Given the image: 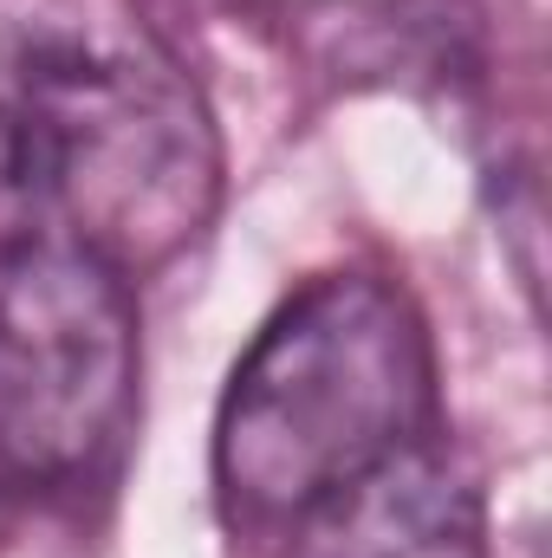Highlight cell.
<instances>
[{
	"label": "cell",
	"mask_w": 552,
	"mask_h": 558,
	"mask_svg": "<svg viewBox=\"0 0 552 558\" xmlns=\"http://www.w3.org/2000/svg\"><path fill=\"white\" fill-rule=\"evenodd\" d=\"M131 390V274L65 228L0 247V468L26 487L85 474L118 441Z\"/></svg>",
	"instance_id": "3957f363"
},
{
	"label": "cell",
	"mask_w": 552,
	"mask_h": 558,
	"mask_svg": "<svg viewBox=\"0 0 552 558\" xmlns=\"http://www.w3.org/2000/svg\"><path fill=\"white\" fill-rule=\"evenodd\" d=\"M52 215L118 274L176 260L215 215L221 149L189 72L111 0H72L20 39L13 98Z\"/></svg>",
	"instance_id": "6da1fadb"
},
{
	"label": "cell",
	"mask_w": 552,
	"mask_h": 558,
	"mask_svg": "<svg viewBox=\"0 0 552 558\" xmlns=\"http://www.w3.org/2000/svg\"><path fill=\"white\" fill-rule=\"evenodd\" d=\"M279 558H488L481 494L429 428L292 513Z\"/></svg>",
	"instance_id": "277c9868"
},
{
	"label": "cell",
	"mask_w": 552,
	"mask_h": 558,
	"mask_svg": "<svg viewBox=\"0 0 552 558\" xmlns=\"http://www.w3.org/2000/svg\"><path fill=\"white\" fill-rule=\"evenodd\" d=\"M39 228H59L46 162H39V143L26 131V118L13 105H0V247H13Z\"/></svg>",
	"instance_id": "5b68a950"
},
{
	"label": "cell",
	"mask_w": 552,
	"mask_h": 558,
	"mask_svg": "<svg viewBox=\"0 0 552 558\" xmlns=\"http://www.w3.org/2000/svg\"><path fill=\"white\" fill-rule=\"evenodd\" d=\"M7 481H13V474L0 468V539H7V526H13V487H7Z\"/></svg>",
	"instance_id": "8992f818"
},
{
	"label": "cell",
	"mask_w": 552,
	"mask_h": 558,
	"mask_svg": "<svg viewBox=\"0 0 552 558\" xmlns=\"http://www.w3.org/2000/svg\"><path fill=\"white\" fill-rule=\"evenodd\" d=\"M429 428L435 364L404 286L319 274L261 325L221 390L215 487L235 520L286 526Z\"/></svg>",
	"instance_id": "7a4b0ae2"
}]
</instances>
